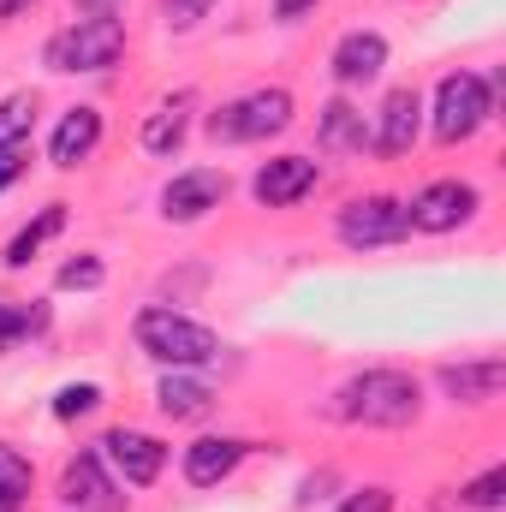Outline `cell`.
<instances>
[{"instance_id": "obj_1", "label": "cell", "mask_w": 506, "mask_h": 512, "mask_svg": "<svg viewBox=\"0 0 506 512\" xmlns=\"http://www.w3.org/2000/svg\"><path fill=\"white\" fill-rule=\"evenodd\" d=\"M501 90L506 72H477V66H447L435 78V90L423 96V131L441 143V149H465L477 143L483 131L501 120Z\"/></svg>"}, {"instance_id": "obj_2", "label": "cell", "mask_w": 506, "mask_h": 512, "mask_svg": "<svg viewBox=\"0 0 506 512\" xmlns=\"http://www.w3.org/2000/svg\"><path fill=\"white\" fill-rule=\"evenodd\" d=\"M423 382L399 364H370L334 387L328 411L352 429H417L423 423Z\"/></svg>"}, {"instance_id": "obj_3", "label": "cell", "mask_w": 506, "mask_h": 512, "mask_svg": "<svg viewBox=\"0 0 506 512\" xmlns=\"http://www.w3.org/2000/svg\"><path fill=\"white\" fill-rule=\"evenodd\" d=\"M131 346H137L149 364H161V370H209V364H221V352H227L209 322H197V316H185V310H173V304H143V310L131 316Z\"/></svg>"}, {"instance_id": "obj_4", "label": "cell", "mask_w": 506, "mask_h": 512, "mask_svg": "<svg viewBox=\"0 0 506 512\" xmlns=\"http://www.w3.org/2000/svg\"><path fill=\"white\" fill-rule=\"evenodd\" d=\"M292 126H298V96H292L286 84H256V90H245V96L209 108L203 137H209L215 149H233V143H268V137H286Z\"/></svg>"}, {"instance_id": "obj_5", "label": "cell", "mask_w": 506, "mask_h": 512, "mask_svg": "<svg viewBox=\"0 0 506 512\" xmlns=\"http://www.w3.org/2000/svg\"><path fill=\"white\" fill-rule=\"evenodd\" d=\"M126 48H131L126 18H72V24L48 30L42 66L54 78H96V72H114Z\"/></svg>"}, {"instance_id": "obj_6", "label": "cell", "mask_w": 506, "mask_h": 512, "mask_svg": "<svg viewBox=\"0 0 506 512\" xmlns=\"http://www.w3.org/2000/svg\"><path fill=\"white\" fill-rule=\"evenodd\" d=\"M334 239L346 251H393L411 239V221H405V197L393 191H364V197H346L334 209Z\"/></svg>"}, {"instance_id": "obj_7", "label": "cell", "mask_w": 506, "mask_h": 512, "mask_svg": "<svg viewBox=\"0 0 506 512\" xmlns=\"http://www.w3.org/2000/svg\"><path fill=\"white\" fill-rule=\"evenodd\" d=\"M477 215H483V191L471 179H453V173H441V179H429V185H417L405 197L411 233H429V239H447V233L471 227Z\"/></svg>"}, {"instance_id": "obj_8", "label": "cell", "mask_w": 506, "mask_h": 512, "mask_svg": "<svg viewBox=\"0 0 506 512\" xmlns=\"http://www.w3.org/2000/svg\"><path fill=\"white\" fill-rule=\"evenodd\" d=\"M54 501H60V512H126L131 507L126 483L108 471V459L96 447L66 453V465L54 477Z\"/></svg>"}, {"instance_id": "obj_9", "label": "cell", "mask_w": 506, "mask_h": 512, "mask_svg": "<svg viewBox=\"0 0 506 512\" xmlns=\"http://www.w3.org/2000/svg\"><path fill=\"white\" fill-rule=\"evenodd\" d=\"M227 197H233L227 167H179V173L155 191V215H161L167 227H197V221H209Z\"/></svg>"}, {"instance_id": "obj_10", "label": "cell", "mask_w": 506, "mask_h": 512, "mask_svg": "<svg viewBox=\"0 0 506 512\" xmlns=\"http://www.w3.org/2000/svg\"><path fill=\"white\" fill-rule=\"evenodd\" d=\"M387 66H393V42L381 36L376 24H352V30H340V36H334V48H328V78H334V90H340V96L381 84V78H387Z\"/></svg>"}, {"instance_id": "obj_11", "label": "cell", "mask_w": 506, "mask_h": 512, "mask_svg": "<svg viewBox=\"0 0 506 512\" xmlns=\"http://www.w3.org/2000/svg\"><path fill=\"white\" fill-rule=\"evenodd\" d=\"M96 453L108 459V471H114L126 489H155L161 471H167V459H173V447H167L155 429H137V423H114V429L96 441Z\"/></svg>"}, {"instance_id": "obj_12", "label": "cell", "mask_w": 506, "mask_h": 512, "mask_svg": "<svg viewBox=\"0 0 506 512\" xmlns=\"http://www.w3.org/2000/svg\"><path fill=\"white\" fill-rule=\"evenodd\" d=\"M256 453L251 435H227V429H203L197 441H185L179 447V477L191 483V489H221V483H233L239 477V465Z\"/></svg>"}, {"instance_id": "obj_13", "label": "cell", "mask_w": 506, "mask_h": 512, "mask_svg": "<svg viewBox=\"0 0 506 512\" xmlns=\"http://www.w3.org/2000/svg\"><path fill=\"white\" fill-rule=\"evenodd\" d=\"M423 143V90L417 84H393L370 114V155L399 161Z\"/></svg>"}, {"instance_id": "obj_14", "label": "cell", "mask_w": 506, "mask_h": 512, "mask_svg": "<svg viewBox=\"0 0 506 512\" xmlns=\"http://www.w3.org/2000/svg\"><path fill=\"white\" fill-rule=\"evenodd\" d=\"M316 191H322V161L316 155H268V161H256V173H251L256 209H298Z\"/></svg>"}, {"instance_id": "obj_15", "label": "cell", "mask_w": 506, "mask_h": 512, "mask_svg": "<svg viewBox=\"0 0 506 512\" xmlns=\"http://www.w3.org/2000/svg\"><path fill=\"white\" fill-rule=\"evenodd\" d=\"M191 126H197V90H173L143 114L137 143H143L149 161H179V149L191 143Z\"/></svg>"}, {"instance_id": "obj_16", "label": "cell", "mask_w": 506, "mask_h": 512, "mask_svg": "<svg viewBox=\"0 0 506 512\" xmlns=\"http://www.w3.org/2000/svg\"><path fill=\"white\" fill-rule=\"evenodd\" d=\"M102 137H108V120H102L96 102L66 108V114L54 120V131H48V167H54V173H78L84 161H96Z\"/></svg>"}, {"instance_id": "obj_17", "label": "cell", "mask_w": 506, "mask_h": 512, "mask_svg": "<svg viewBox=\"0 0 506 512\" xmlns=\"http://www.w3.org/2000/svg\"><path fill=\"white\" fill-rule=\"evenodd\" d=\"M435 387H441V399L447 405H465V411H483V405H495L506 387V358H459V364H441L435 370Z\"/></svg>"}, {"instance_id": "obj_18", "label": "cell", "mask_w": 506, "mask_h": 512, "mask_svg": "<svg viewBox=\"0 0 506 512\" xmlns=\"http://www.w3.org/2000/svg\"><path fill=\"white\" fill-rule=\"evenodd\" d=\"M221 393L203 382V370H161L155 376V417L161 423H209Z\"/></svg>"}, {"instance_id": "obj_19", "label": "cell", "mask_w": 506, "mask_h": 512, "mask_svg": "<svg viewBox=\"0 0 506 512\" xmlns=\"http://www.w3.org/2000/svg\"><path fill=\"white\" fill-rule=\"evenodd\" d=\"M316 149L322 155H364L370 149V114H364V102H352V96L334 90L316 108Z\"/></svg>"}, {"instance_id": "obj_20", "label": "cell", "mask_w": 506, "mask_h": 512, "mask_svg": "<svg viewBox=\"0 0 506 512\" xmlns=\"http://www.w3.org/2000/svg\"><path fill=\"white\" fill-rule=\"evenodd\" d=\"M66 209H72V203H60V197H54V203H42V209H36L18 233L0 245V268H12V274H18V268H30L36 256H42L54 239H60V233H66Z\"/></svg>"}, {"instance_id": "obj_21", "label": "cell", "mask_w": 506, "mask_h": 512, "mask_svg": "<svg viewBox=\"0 0 506 512\" xmlns=\"http://www.w3.org/2000/svg\"><path fill=\"white\" fill-rule=\"evenodd\" d=\"M54 322V310L42 298H0V358L18 352L24 340H42Z\"/></svg>"}, {"instance_id": "obj_22", "label": "cell", "mask_w": 506, "mask_h": 512, "mask_svg": "<svg viewBox=\"0 0 506 512\" xmlns=\"http://www.w3.org/2000/svg\"><path fill=\"white\" fill-rule=\"evenodd\" d=\"M36 501V459L18 441H0V512H30Z\"/></svg>"}, {"instance_id": "obj_23", "label": "cell", "mask_w": 506, "mask_h": 512, "mask_svg": "<svg viewBox=\"0 0 506 512\" xmlns=\"http://www.w3.org/2000/svg\"><path fill=\"white\" fill-rule=\"evenodd\" d=\"M36 114H42V96L36 90H6L0 96V143H30Z\"/></svg>"}, {"instance_id": "obj_24", "label": "cell", "mask_w": 506, "mask_h": 512, "mask_svg": "<svg viewBox=\"0 0 506 512\" xmlns=\"http://www.w3.org/2000/svg\"><path fill=\"white\" fill-rule=\"evenodd\" d=\"M54 286H60V292H102V286H108V262H102V251L66 256V262L54 268Z\"/></svg>"}, {"instance_id": "obj_25", "label": "cell", "mask_w": 506, "mask_h": 512, "mask_svg": "<svg viewBox=\"0 0 506 512\" xmlns=\"http://www.w3.org/2000/svg\"><path fill=\"white\" fill-rule=\"evenodd\" d=\"M459 512H501L506 507V465H489V471H477L459 495Z\"/></svg>"}, {"instance_id": "obj_26", "label": "cell", "mask_w": 506, "mask_h": 512, "mask_svg": "<svg viewBox=\"0 0 506 512\" xmlns=\"http://www.w3.org/2000/svg\"><path fill=\"white\" fill-rule=\"evenodd\" d=\"M102 382H66L54 393V423H84V417H96L102 411Z\"/></svg>"}, {"instance_id": "obj_27", "label": "cell", "mask_w": 506, "mask_h": 512, "mask_svg": "<svg viewBox=\"0 0 506 512\" xmlns=\"http://www.w3.org/2000/svg\"><path fill=\"white\" fill-rule=\"evenodd\" d=\"M393 507H399V495L387 483H358V489H346L334 501V512H393Z\"/></svg>"}, {"instance_id": "obj_28", "label": "cell", "mask_w": 506, "mask_h": 512, "mask_svg": "<svg viewBox=\"0 0 506 512\" xmlns=\"http://www.w3.org/2000/svg\"><path fill=\"white\" fill-rule=\"evenodd\" d=\"M161 6V24L173 30V36H185V30H197L209 12H215V0H155Z\"/></svg>"}, {"instance_id": "obj_29", "label": "cell", "mask_w": 506, "mask_h": 512, "mask_svg": "<svg viewBox=\"0 0 506 512\" xmlns=\"http://www.w3.org/2000/svg\"><path fill=\"white\" fill-rule=\"evenodd\" d=\"M30 161H36V149H30V143H0V197L30 173Z\"/></svg>"}, {"instance_id": "obj_30", "label": "cell", "mask_w": 506, "mask_h": 512, "mask_svg": "<svg viewBox=\"0 0 506 512\" xmlns=\"http://www.w3.org/2000/svg\"><path fill=\"white\" fill-rule=\"evenodd\" d=\"M322 0H268V12H274V24H304L310 12H316Z\"/></svg>"}, {"instance_id": "obj_31", "label": "cell", "mask_w": 506, "mask_h": 512, "mask_svg": "<svg viewBox=\"0 0 506 512\" xmlns=\"http://www.w3.org/2000/svg\"><path fill=\"white\" fill-rule=\"evenodd\" d=\"M120 6H126V0H72L78 18H120Z\"/></svg>"}, {"instance_id": "obj_32", "label": "cell", "mask_w": 506, "mask_h": 512, "mask_svg": "<svg viewBox=\"0 0 506 512\" xmlns=\"http://www.w3.org/2000/svg\"><path fill=\"white\" fill-rule=\"evenodd\" d=\"M36 0H0V24H12V18H24Z\"/></svg>"}, {"instance_id": "obj_33", "label": "cell", "mask_w": 506, "mask_h": 512, "mask_svg": "<svg viewBox=\"0 0 506 512\" xmlns=\"http://www.w3.org/2000/svg\"><path fill=\"white\" fill-rule=\"evenodd\" d=\"M429 512H459V501H453V495H447V489H441V495H435V501H429Z\"/></svg>"}]
</instances>
